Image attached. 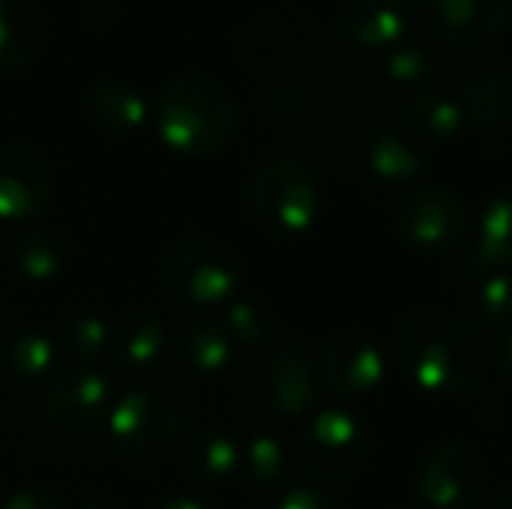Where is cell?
Here are the masks:
<instances>
[{
	"mask_svg": "<svg viewBox=\"0 0 512 509\" xmlns=\"http://www.w3.org/2000/svg\"><path fill=\"white\" fill-rule=\"evenodd\" d=\"M234 353L237 346L220 318H199L182 332V360L196 374H220L234 363Z\"/></svg>",
	"mask_w": 512,
	"mask_h": 509,
	"instance_id": "d4e9b609",
	"label": "cell"
},
{
	"mask_svg": "<svg viewBox=\"0 0 512 509\" xmlns=\"http://www.w3.org/2000/svg\"><path fill=\"white\" fill-rule=\"evenodd\" d=\"M108 443L129 468H157L185 436V412L175 398L154 387H133L108 408Z\"/></svg>",
	"mask_w": 512,
	"mask_h": 509,
	"instance_id": "277c9868",
	"label": "cell"
},
{
	"mask_svg": "<svg viewBox=\"0 0 512 509\" xmlns=\"http://www.w3.org/2000/svg\"><path fill=\"white\" fill-rule=\"evenodd\" d=\"M81 509H129V503L115 492H95L81 503Z\"/></svg>",
	"mask_w": 512,
	"mask_h": 509,
	"instance_id": "d6a6232c",
	"label": "cell"
},
{
	"mask_svg": "<svg viewBox=\"0 0 512 509\" xmlns=\"http://www.w3.org/2000/svg\"><path fill=\"white\" fill-rule=\"evenodd\" d=\"M422 18L443 46L457 53H478L506 32L512 0H425Z\"/></svg>",
	"mask_w": 512,
	"mask_h": 509,
	"instance_id": "4fadbf2b",
	"label": "cell"
},
{
	"mask_svg": "<svg viewBox=\"0 0 512 509\" xmlns=\"http://www.w3.org/2000/svg\"><path fill=\"white\" fill-rule=\"evenodd\" d=\"M237 475L255 492H276L290 478V450L279 436L258 433L241 447V468Z\"/></svg>",
	"mask_w": 512,
	"mask_h": 509,
	"instance_id": "cb8c5ba5",
	"label": "cell"
},
{
	"mask_svg": "<svg viewBox=\"0 0 512 509\" xmlns=\"http://www.w3.org/2000/svg\"><path fill=\"white\" fill-rule=\"evenodd\" d=\"M63 349L60 339L42 328H25L21 335H14L11 346H7V367L11 374L18 377L21 384H35V387H46L60 374L63 367Z\"/></svg>",
	"mask_w": 512,
	"mask_h": 509,
	"instance_id": "7402d4cb",
	"label": "cell"
},
{
	"mask_svg": "<svg viewBox=\"0 0 512 509\" xmlns=\"http://www.w3.org/2000/svg\"><path fill=\"white\" fill-rule=\"evenodd\" d=\"M394 231L415 255L446 258L467 245L474 213L460 192L446 185L415 182L394 203Z\"/></svg>",
	"mask_w": 512,
	"mask_h": 509,
	"instance_id": "52a82bcc",
	"label": "cell"
},
{
	"mask_svg": "<svg viewBox=\"0 0 512 509\" xmlns=\"http://www.w3.org/2000/svg\"><path fill=\"white\" fill-rule=\"evenodd\" d=\"M453 102L464 112V126L485 150H499L512 129V67L502 60H478L453 81Z\"/></svg>",
	"mask_w": 512,
	"mask_h": 509,
	"instance_id": "9c48e42d",
	"label": "cell"
},
{
	"mask_svg": "<svg viewBox=\"0 0 512 509\" xmlns=\"http://www.w3.org/2000/svg\"><path fill=\"white\" fill-rule=\"evenodd\" d=\"M495 363H499L502 377L512 384V332H502V342H499V349H495Z\"/></svg>",
	"mask_w": 512,
	"mask_h": 509,
	"instance_id": "836d02e7",
	"label": "cell"
},
{
	"mask_svg": "<svg viewBox=\"0 0 512 509\" xmlns=\"http://www.w3.org/2000/svg\"><path fill=\"white\" fill-rule=\"evenodd\" d=\"M324 192L310 164L297 157H272L251 175L244 210L269 238H297L321 217Z\"/></svg>",
	"mask_w": 512,
	"mask_h": 509,
	"instance_id": "3957f363",
	"label": "cell"
},
{
	"mask_svg": "<svg viewBox=\"0 0 512 509\" xmlns=\"http://www.w3.org/2000/svg\"><path fill=\"white\" fill-rule=\"evenodd\" d=\"M60 349L70 356V363L81 367H98L112 349V321L102 314H77L67 328H63Z\"/></svg>",
	"mask_w": 512,
	"mask_h": 509,
	"instance_id": "f546056e",
	"label": "cell"
},
{
	"mask_svg": "<svg viewBox=\"0 0 512 509\" xmlns=\"http://www.w3.org/2000/svg\"><path fill=\"white\" fill-rule=\"evenodd\" d=\"M425 509H478L488 492V461L471 440H443L429 447L415 475Z\"/></svg>",
	"mask_w": 512,
	"mask_h": 509,
	"instance_id": "ba28073f",
	"label": "cell"
},
{
	"mask_svg": "<svg viewBox=\"0 0 512 509\" xmlns=\"http://www.w3.org/2000/svg\"><path fill=\"white\" fill-rule=\"evenodd\" d=\"M108 356L126 374H154L168 356V328L150 307H126L119 318H112Z\"/></svg>",
	"mask_w": 512,
	"mask_h": 509,
	"instance_id": "e0dca14e",
	"label": "cell"
},
{
	"mask_svg": "<svg viewBox=\"0 0 512 509\" xmlns=\"http://www.w3.org/2000/svg\"><path fill=\"white\" fill-rule=\"evenodd\" d=\"M276 509H345L321 485H290V489L279 496Z\"/></svg>",
	"mask_w": 512,
	"mask_h": 509,
	"instance_id": "4dcf8cb0",
	"label": "cell"
},
{
	"mask_svg": "<svg viewBox=\"0 0 512 509\" xmlns=\"http://www.w3.org/2000/svg\"><path fill=\"white\" fill-rule=\"evenodd\" d=\"M115 401L112 377L102 367H81L70 363L42 391V412L49 426L67 436H88L108 419V408Z\"/></svg>",
	"mask_w": 512,
	"mask_h": 509,
	"instance_id": "30bf717a",
	"label": "cell"
},
{
	"mask_svg": "<svg viewBox=\"0 0 512 509\" xmlns=\"http://www.w3.org/2000/svg\"><path fill=\"white\" fill-rule=\"evenodd\" d=\"M422 7L425 0H349L338 18V32L363 53H387L408 39L411 21Z\"/></svg>",
	"mask_w": 512,
	"mask_h": 509,
	"instance_id": "9a60e30c",
	"label": "cell"
},
{
	"mask_svg": "<svg viewBox=\"0 0 512 509\" xmlns=\"http://www.w3.org/2000/svg\"><path fill=\"white\" fill-rule=\"evenodd\" d=\"M49 18L39 0H0V70H25L42 56Z\"/></svg>",
	"mask_w": 512,
	"mask_h": 509,
	"instance_id": "d6986e66",
	"label": "cell"
},
{
	"mask_svg": "<svg viewBox=\"0 0 512 509\" xmlns=\"http://www.w3.org/2000/svg\"><path fill=\"white\" fill-rule=\"evenodd\" d=\"M220 325L234 339V346H265L276 335V311L265 300L237 293L220 311Z\"/></svg>",
	"mask_w": 512,
	"mask_h": 509,
	"instance_id": "83f0119b",
	"label": "cell"
},
{
	"mask_svg": "<svg viewBox=\"0 0 512 509\" xmlns=\"http://www.w3.org/2000/svg\"><path fill=\"white\" fill-rule=\"evenodd\" d=\"M464 112L453 102V95L422 91L411 95L398 116V133L411 147H450L464 136Z\"/></svg>",
	"mask_w": 512,
	"mask_h": 509,
	"instance_id": "ffe728a7",
	"label": "cell"
},
{
	"mask_svg": "<svg viewBox=\"0 0 512 509\" xmlns=\"http://www.w3.org/2000/svg\"><path fill=\"white\" fill-rule=\"evenodd\" d=\"M56 196V171L28 143H0V220L32 224Z\"/></svg>",
	"mask_w": 512,
	"mask_h": 509,
	"instance_id": "7c38bea8",
	"label": "cell"
},
{
	"mask_svg": "<svg viewBox=\"0 0 512 509\" xmlns=\"http://www.w3.org/2000/svg\"><path fill=\"white\" fill-rule=\"evenodd\" d=\"M157 509H213V506L203 503L199 496H171V499H164Z\"/></svg>",
	"mask_w": 512,
	"mask_h": 509,
	"instance_id": "e575fe53",
	"label": "cell"
},
{
	"mask_svg": "<svg viewBox=\"0 0 512 509\" xmlns=\"http://www.w3.org/2000/svg\"><path fill=\"white\" fill-rule=\"evenodd\" d=\"M321 377L317 363L300 339H286L265 363V401L283 419H300L321 401Z\"/></svg>",
	"mask_w": 512,
	"mask_h": 509,
	"instance_id": "5bb4252c",
	"label": "cell"
},
{
	"mask_svg": "<svg viewBox=\"0 0 512 509\" xmlns=\"http://www.w3.org/2000/svg\"><path fill=\"white\" fill-rule=\"evenodd\" d=\"M478 258L492 269L512 272V189L488 199L478 220Z\"/></svg>",
	"mask_w": 512,
	"mask_h": 509,
	"instance_id": "484cf974",
	"label": "cell"
},
{
	"mask_svg": "<svg viewBox=\"0 0 512 509\" xmlns=\"http://www.w3.org/2000/svg\"><path fill=\"white\" fill-rule=\"evenodd\" d=\"M366 171L380 185L408 189L422 175V154H418V147H411L398 129H380L370 140V147H366Z\"/></svg>",
	"mask_w": 512,
	"mask_h": 509,
	"instance_id": "603a6c76",
	"label": "cell"
},
{
	"mask_svg": "<svg viewBox=\"0 0 512 509\" xmlns=\"http://www.w3.org/2000/svg\"><path fill=\"white\" fill-rule=\"evenodd\" d=\"M384 70H387V77H391V84L411 91V95L432 91L439 81V74H443L436 53H432L429 46H422V42H408V39L398 42L394 49H387Z\"/></svg>",
	"mask_w": 512,
	"mask_h": 509,
	"instance_id": "4316f807",
	"label": "cell"
},
{
	"mask_svg": "<svg viewBox=\"0 0 512 509\" xmlns=\"http://www.w3.org/2000/svg\"><path fill=\"white\" fill-rule=\"evenodd\" d=\"M157 136L168 150L189 161L223 154L237 133V105L227 84L203 70H185L157 88L150 102Z\"/></svg>",
	"mask_w": 512,
	"mask_h": 509,
	"instance_id": "7a4b0ae2",
	"label": "cell"
},
{
	"mask_svg": "<svg viewBox=\"0 0 512 509\" xmlns=\"http://www.w3.org/2000/svg\"><path fill=\"white\" fill-rule=\"evenodd\" d=\"M495 509H512V482L502 489V496H499V503H495Z\"/></svg>",
	"mask_w": 512,
	"mask_h": 509,
	"instance_id": "d590c367",
	"label": "cell"
},
{
	"mask_svg": "<svg viewBox=\"0 0 512 509\" xmlns=\"http://www.w3.org/2000/svg\"><path fill=\"white\" fill-rule=\"evenodd\" d=\"M478 283H474V311H478L481 325L499 328V332H512V272L492 269L481 262Z\"/></svg>",
	"mask_w": 512,
	"mask_h": 509,
	"instance_id": "f1b7e54d",
	"label": "cell"
},
{
	"mask_svg": "<svg viewBox=\"0 0 512 509\" xmlns=\"http://www.w3.org/2000/svg\"><path fill=\"white\" fill-rule=\"evenodd\" d=\"M0 509H63L60 496H53L49 489H39V485H28V489H18L4 499Z\"/></svg>",
	"mask_w": 512,
	"mask_h": 509,
	"instance_id": "1f68e13d",
	"label": "cell"
},
{
	"mask_svg": "<svg viewBox=\"0 0 512 509\" xmlns=\"http://www.w3.org/2000/svg\"><path fill=\"white\" fill-rule=\"evenodd\" d=\"M84 119L105 140H133L150 119V102L126 77H105L84 95Z\"/></svg>",
	"mask_w": 512,
	"mask_h": 509,
	"instance_id": "2e32d148",
	"label": "cell"
},
{
	"mask_svg": "<svg viewBox=\"0 0 512 509\" xmlns=\"http://www.w3.org/2000/svg\"><path fill=\"white\" fill-rule=\"evenodd\" d=\"M67 262V245L49 227H25L11 241V265L25 283H53Z\"/></svg>",
	"mask_w": 512,
	"mask_h": 509,
	"instance_id": "44dd1931",
	"label": "cell"
},
{
	"mask_svg": "<svg viewBox=\"0 0 512 509\" xmlns=\"http://www.w3.org/2000/svg\"><path fill=\"white\" fill-rule=\"evenodd\" d=\"M297 468L317 485H349L370 468L373 436L359 415L321 408L297 436Z\"/></svg>",
	"mask_w": 512,
	"mask_h": 509,
	"instance_id": "8992f818",
	"label": "cell"
},
{
	"mask_svg": "<svg viewBox=\"0 0 512 509\" xmlns=\"http://www.w3.org/2000/svg\"><path fill=\"white\" fill-rule=\"evenodd\" d=\"M394 360L422 394L460 398L485 381L492 342L467 314L439 304H418L394 325Z\"/></svg>",
	"mask_w": 512,
	"mask_h": 509,
	"instance_id": "6da1fadb",
	"label": "cell"
},
{
	"mask_svg": "<svg viewBox=\"0 0 512 509\" xmlns=\"http://www.w3.org/2000/svg\"><path fill=\"white\" fill-rule=\"evenodd\" d=\"M241 468V443L227 433V429L206 426L192 433L182 447V475L189 485L203 492L223 489L227 482L237 478Z\"/></svg>",
	"mask_w": 512,
	"mask_h": 509,
	"instance_id": "ac0fdd59",
	"label": "cell"
},
{
	"mask_svg": "<svg viewBox=\"0 0 512 509\" xmlns=\"http://www.w3.org/2000/svg\"><path fill=\"white\" fill-rule=\"evenodd\" d=\"M384 374H387L384 346L363 325L331 332V339L324 342L321 356H317L321 387L338 394V398H363V394L377 391Z\"/></svg>",
	"mask_w": 512,
	"mask_h": 509,
	"instance_id": "8fae6325",
	"label": "cell"
},
{
	"mask_svg": "<svg viewBox=\"0 0 512 509\" xmlns=\"http://www.w3.org/2000/svg\"><path fill=\"white\" fill-rule=\"evenodd\" d=\"M161 286L185 307H223L241 293V262L234 248L209 234H182L161 255Z\"/></svg>",
	"mask_w": 512,
	"mask_h": 509,
	"instance_id": "5b68a950",
	"label": "cell"
}]
</instances>
